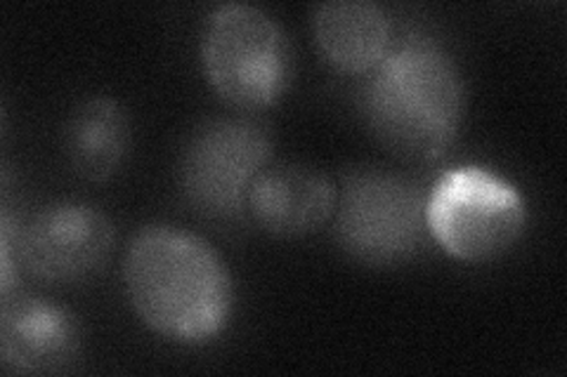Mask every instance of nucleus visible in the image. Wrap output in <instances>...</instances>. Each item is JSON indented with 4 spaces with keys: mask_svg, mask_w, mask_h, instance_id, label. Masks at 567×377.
Returning a JSON list of instances; mask_svg holds the SVG:
<instances>
[{
    "mask_svg": "<svg viewBox=\"0 0 567 377\" xmlns=\"http://www.w3.org/2000/svg\"><path fill=\"white\" fill-rule=\"evenodd\" d=\"M114 239V227L102 210L64 201L39 210L17 231V255L33 279L76 283L100 272Z\"/></svg>",
    "mask_w": 567,
    "mask_h": 377,
    "instance_id": "obj_7",
    "label": "nucleus"
},
{
    "mask_svg": "<svg viewBox=\"0 0 567 377\" xmlns=\"http://www.w3.org/2000/svg\"><path fill=\"white\" fill-rule=\"evenodd\" d=\"M0 354L6 368L24 375L62 373L81 354V326L74 314L48 300L3 297Z\"/></svg>",
    "mask_w": 567,
    "mask_h": 377,
    "instance_id": "obj_9",
    "label": "nucleus"
},
{
    "mask_svg": "<svg viewBox=\"0 0 567 377\" xmlns=\"http://www.w3.org/2000/svg\"><path fill=\"white\" fill-rule=\"evenodd\" d=\"M333 233L348 255L388 266L414 258L429 237L425 193L410 177L383 168L346 172Z\"/></svg>",
    "mask_w": 567,
    "mask_h": 377,
    "instance_id": "obj_5",
    "label": "nucleus"
},
{
    "mask_svg": "<svg viewBox=\"0 0 567 377\" xmlns=\"http://www.w3.org/2000/svg\"><path fill=\"white\" fill-rule=\"evenodd\" d=\"M272 137L254 118H216L194 133L181 158V189L204 218L241 222L254 179L270 166Z\"/></svg>",
    "mask_w": 567,
    "mask_h": 377,
    "instance_id": "obj_6",
    "label": "nucleus"
},
{
    "mask_svg": "<svg viewBox=\"0 0 567 377\" xmlns=\"http://www.w3.org/2000/svg\"><path fill=\"white\" fill-rule=\"evenodd\" d=\"M131 147V123L112 97H91L76 106L64 128L69 166L87 182H104L123 164Z\"/></svg>",
    "mask_w": 567,
    "mask_h": 377,
    "instance_id": "obj_11",
    "label": "nucleus"
},
{
    "mask_svg": "<svg viewBox=\"0 0 567 377\" xmlns=\"http://www.w3.org/2000/svg\"><path fill=\"white\" fill-rule=\"evenodd\" d=\"M202 66L213 90L244 112L275 104L291 78V45L268 12L244 3L218 6L199 41Z\"/></svg>",
    "mask_w": 567,
    "mask_h": 377,
    "instance_id": "obj_4",
    "label": "nucleus"
},
{
    "mask_svg": "<svg viewBox=\"0 0 567 377\" xmlns=\"http://www.w3.org/2000/svg\"><path fill=\"white\" fill-rule=\"evenodd\" d=\"M312 35L324 60L352 76H367L393 45V22L369 0H336L312 12Z\"/></svg>",
    "mask_w": 567,
    "mask_h": 377,
    "instance_id": "obj_10",
    "label": "nucleus"
},
{
    "mask_svg": "<svg viewBox=\"0 0 567 377\" xmlns=\"http://www.w3.org/2000/svg\"><path fill=\"white\" fill-rule=\"evenodd\" d=\"M336 203L339 189L327 172L303 164H270L248 189L246 210L260 229L296 239L324 227Z\"/></svg>",
    "mask_w": 567,
    "mask_h": 377,
    "instance_id": "obj_8",
    "label": "nucleus"
},
{
    "mask_svg": "<svg viewBox=\"0 0 567 377\" xmlns=\"http://www.w3.org/2000/svg\"><path fill=\"white\" fill-rule=\"evenodd\" d=\"M425 227L450 258L492 262L520 241L527 206L508 179L481 166H458L425 193Z\"/></svg>",
    "mask_w": 567,
    "mask_h": 377,
    "instance_id": "obj_3",
    "label": "nucleus"
},
{
    "mask_svg": "<svg viewBox=\"0 0 567 377\" xmlns=\"http://www.w3.org/2000/svg\"><path fill=\"white\" fill-rule=\"evenodd\" d=\"M360 112L385 149L412 164H437L464 121V76L445 48L412 31L364 76Z\"/></svg>",
    "mask_w": 567,
    "mask_h": 377,
    "instance_id": "obj_1",
    "label": "nucleus"
},
{
    "mask_svg": "<svg viewBox=\"0 0 567 377\" xmlns=\"http://www.w3.org/2000/svg\"><path fill=\"white\" fill-rule=\"evenodd\" d=\"M123 289L145 326L185 345L223 333L235 304L233 276L216 250L166 224L135 233L123 255Z\"/></svg>",
    "mask_w": 567,
    "mask_h": 377,
    "instance_id": "obj_2",
    "label": "nucleus"
}]
</instances>
